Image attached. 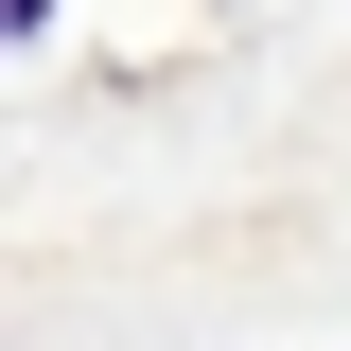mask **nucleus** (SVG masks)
Masks as SVG:
<instances>
[{
    "label": "nucleus",
    "instance_id": "obj_1",
    "mask_svg": "<svg viewBox=\"0 0 351 351\" xmlns=\"http://www.w3.org/2000/svg\"><path fill=\"white\" fill-rule=\"evenodd\" d=\"M0 36H36V0H0Z\"/></svg>",
    "mask_w": 351,
    "mask_h": 351
}]
</instances>
